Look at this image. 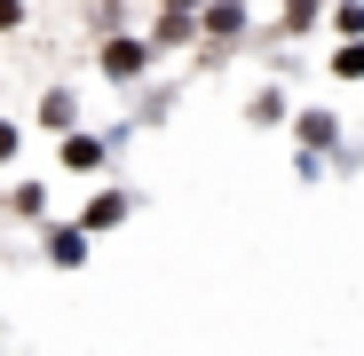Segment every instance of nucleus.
I'll use <instances>...</instances> for the list:
<instances>
[{
  "label": "nucleus",
  "mask_w": 364,
  "mask_h": 356,
  "mask_svg": "<svg viewBox=\"0 0 364 356\" xmlns=\"http://www.w3.org/2000/svg\"><path fill=\"white\" fill-rule=\"evenodd\" d=\"M48 254H55V261H64V269H72V261L87 254V237H80V230H55V237H48Z\"/></svg>",
  "instance_id": "obj_4"
},
{
  "label": "nucleus",
  "mask_w": 364,
  "mask_h": 356,
  "mask_svg": "<svg viewBox=\"0 0 364 356\" xmlns=\"http://www.w3.org/2000/svg\"><path fill=\"white\" fill-rule=\"evenodd\" d=\"M119 214H127V198H119V190H103V198H95V206H87V230H111V222H119Z\"/></svg>",
  "instance_id": "obj_3"
},
{
  "label": "nucleus",
  "mask_w": 364,
  "mask_h": 356,
  "mask_svg": "<svg viewBox=\"0 0 364 356\" xmlns=\"http://www.w3.org/2000/svg\"><path fill=\"white\" fill-rule=\"evenodd\" d=\"M191 9H198V0H166V16H191Z\"/></svg>",
  "instance_id": "obj_8"
},
{
  "label": "nucleus",
  "mask_w": 364,
  "mask_h": 356,
  "mask_svg": "<svg viewBox=\"0 0 364 356\" xmlns=\"http://www.w3.org/2000/svg\"><path fill=\"white\" fill-rule=\"evenodd\" d=\"M64 166H80V174H87V166H103V143H87V135H64Z\"/></svg>",
  "instance_id": "obj_2"
},
{
  "label": "nucleus",
  "mask_w": 364,
  "mask_h": 356,
  "mask_svg": "<svg viewBox=\"0 0 364 356\" xmlns=\"http://www.w3.org/2000/svg\"><path fill=\"white\" fill-rule=\"evenodd\" d=\"M143 64H151V48H143V40H111V48H103V72H111V80H135Z\"/></svg>",
  "instance_id": "obj_1"
},
{
  "label": "nucleus",
  "mask_w": 364,
  "mask_h": 356,
  "mask_svg": "<svg viewBox=\"0 0 364 356\" xmlns=\"http://www.w3.org/2000/svg\"><path fill=\"white\" fill-rule=\"evenodd\" d=\"M341 80H364V48H341Z\"/></svg>",
  "instance_id": "obj_5"
},
{
  "label": "nucleus",
  "mask_w": 364,
  "mask_h": 356,
  "mask_svg": "<svg viewBox=\"0 0 364 356\" xmlns=\"http://www.w3.org/2000/svg\"><path fill=\"white\" fill-rule=\"evenodd\" d=\"M16 16H24V0H0V32H9V24H16Z\"/></svg>",
  "instance_id": "obj_7"
},
{
  "label": "nucleus",
  "mask_w": 364,
  "mask_h": 356,
  "mask_svg": "<svg viewBox=\"0 0 364 356\" xmlns=\"http://www.w3.org/2000/svg\"><path fill=\"white\" fill-rule=\"evenodd\" d=\"M16 158V127H9V119H0V166H9Z\"/></svg>",
  "instance_id": "obj_6"
}]
</instances>
